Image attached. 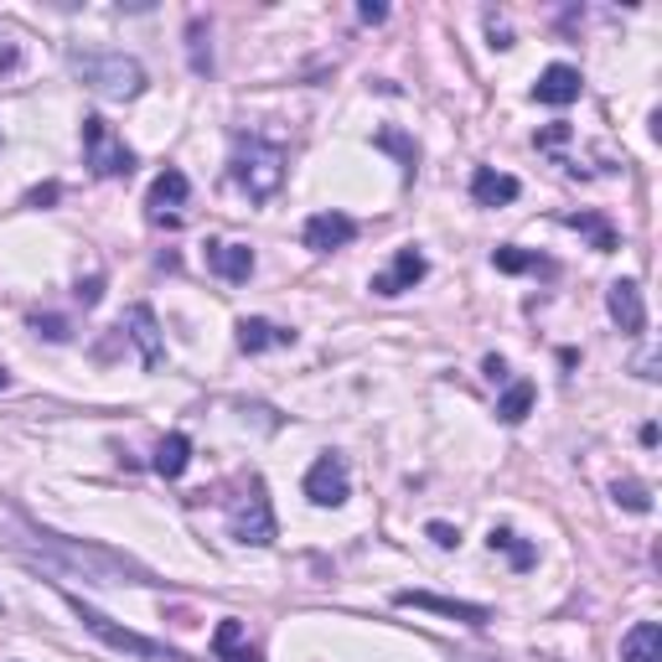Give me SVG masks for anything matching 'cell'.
<instances>
[{
	"label": "cell",
	"instance_id": "obj_21",
	"mask_svg": "<svg viewBox=\"0 0 662 662\" xmlns=\"http://www.w3.org/2000/svg\"><path fill=\"white\" fill-rule=\"evenodd\" d=\"M559 223H564V228H574V233H585V239L595 243L601 254H611V249H616V228L605 223L601 212H564Z\"/></svg>",
	"mask_w": 662,
	"mask_h": 662
},
{
	"label": "cell",
	"instance_id": "obj_20",
	"mask_svg": "<svg viewBox=\"0 0 662 662\" xmlns=\"http://www.w3.org/2000/svg\"><path fill=\"white\" fill-rule=\"evenodd\" d=\"M156 477H165V482H177L181 471L192 467V440L181 435V430H171V435L161 440V445H156Z\"/></svg>",
	"mask_w": 662,
	"mask_h": 662
},
{
	"label": "cell",
	"instance_id": "obj_12",
	"mask_svg": "<svg viewBox=\"0 0 662 662\" xmlns=\"http://www.w3.org/2000/svg\"><path fill=\"white\" fill-rule=\"evenodd\" d=\"M430 274V259L409 243V249H399V259H393L383 274H373V295H383V301H393V295H404V290H414Z\"/></svg>",
	"mask_w": 662,
	"mask_h": 662
},
{
	"label": "cell",
	"instance_id": "obj_25",
	"mask_svg": "<svg viewBox=\"0 0 662 662\" xmlns=\"http://www.w3.org/2000/svg\"><path fill=\"white\" fill-rule=\"evenodd\" d=\"M492 549H502V554L512 559V570H533V564H539V549H533V543H523L518 539V533H512V528H492Z\"/></svg>",
	"mask_w": 662,
	"mask_h": 662
},
{
	"label": "cell",
	"instance_id": "obj_27",
	"mask_svg": "<svg viewBox=\"0 0 662 662\" xmlns=\"http://www.w3.org/2000/svg\"><path fill=\"white\" fill-rule=\"evenodd\" d=\"M31 327H37V337H47V342H68V337H73V327L62 317H31Z\"/></svg>",
	"mask_w": 662,
	"mask_h": 662
},
{
	"label": "cell",
	"instance_id": "obj_1",
	"mask_svg": "<svg viewBox=\"0 0 662 662\" xmlns=\"http://www.w3.org/2000/svg\"><path fill=\"white\" fill-rule=\"evenodd\" d=\"M31 539H37V549H42V554H52L58 564H68V570H78V574H89V580H99V585H161V580H156L146 564L114 554V549L62 539V533H31Z\"/></svg>",
	"mask_w": 662,
	"mask_h": 662
},
{
	"label": "cell",
	"instance_id": "obj_29",
	"mask_svg": "<svg viewBox=\"0 0 662 662\" xmlns=\"http://www.w3.org/2000/svg\"><path fill=\"white\" fill-rule=\"evenodd\" d=\"M58 197H62V187H58V181H47V187H31V192H27V208H52Z\"/></svg>",
	"mask_w": 662,
	"mask_h": 662
},
{
	"label": "cell",
	"instance_id": "obj_13",
	"mask_svg": "<svg viewBox=\"0 0 662 662\" xmlns=\"http://www.w3.org/2000/svg\"><path fill=\"white\" fill-rule=\"evenodd\" d=\"M202 259H208V270L228 285H243L249 274H254V249L249 243H228V239H208L202 243Z\"/></svg>",
	"mask_w": 662,
	"mask_h": 662
},
{
	"label": "cell",
	"instance_id": "obj_32",
	"mask_svg": "<svg viewBox=\"0 0 662 662\" xmlns=\"http://www.w3.org/2000/svg\"><path fill=\"white\" fill-rule=\"evenodd\" d=\"M570 140V124L559 120V124H549V130H539V151H554V146H564Z\"/></svg>",
	"mask_w": 662,
	"mask_h": 662
},
{
	"label": "cell",
	"instance_id": "obj_4",
	"mask_svg": "<svg viewBox=\"0 0 662 662\" xmlns=\"http://www.w3.org/2000/svg\"><path fill=\"white\" fill-rule=\"evenodd\" d=\"M62 601L73 605V616L89 626L104 648H114V652H130V658H140V662H192L187 652H177V648H165V642H151V636H140V632H130V626H120L114 616H104L99 605H89L83 595H62Z\"/></svg>",
	"mask_w": 662,
	"mask_h": 662
},
{
	"label": "cell",
	"instance_id": "obj_18",
	"mask_svg": "<svg viewBox=\"0 0 662 662\" xmlns=\"http://www.w3.org/2000/svg\"><path fill=\"white\" fill-rule=\"evenodd\" d=\"M212 658L218 662H259V648L243 636V621H218V632H212Z\"/></svg>",
	"mask_w": 662,
	"mask_h": 662
},
{
	"label": "cell",
	"instance_id": "obj_6",
	"mask_svg": "<svg viewBox=\"0 0 662 662\" xmlns=\"http://www.w3.org/2000/svg\"><path fill=\"white\" fill-rule=\"evenodd\" d=\"M83 165H89L93 177L114 181V177H130V171H136V151L109 130V120L83 114Z\"/></svg>",
	"mask_w": 662,
	"mask_h": 662
},
{
	"label": "cell",
	"instance_id": "obj_34",
	"mask_svg": "<svg viewBox=\"0 0 662 662\" xmlns=\"http://www.w3.org/2000/svg\"><path fill=\"white\" fill-rule=\"evenodd\" d=\"M482 373L492 378V383H502V378H508V362H502V358H496V352H492V358L482 362Z\"/></svg>",
	"mask_w": 662,
	"mask_h": 662
},
{
	"label": "cell",
	"instance_id": "obj_14",
	"mask_svg": "<svg viewBox=\"0 0 662 662\" xmlns=\"http://www.w3.org/2000/svg\"><path fill=\"white\" fill-rule=\"evenodd\" d=\"M605 311L616 321L626 337H642L648 331V305H642V285L636 280H616V285L605 290Z\"/></svg>",
	"mask_w": 662,
	"mask_h": 662
},
{
	"label": "cell",
	"instance_id": "obj_22",
	"mask_svg": "<svg viewBox=\"0 0 662 662\" xmlns=\"http://www.w3.org/2000/svg\"><path fill=\"white\" fill-rule=\"evenodd\" d=\"M492 264L502 274H554V264H549V259L528 254V249H518V243H502V249L492 254Z\"/></svg>",
	"mask_w": 662,
	"mask_h": 662
},
{
	"label": "cell",
	"instance_id": "obj_31",
	"mask_svg": "<svg viewBox=\"0 0 662 662\" xmlns=\"http://www.w3.org/2000/svg\"><path fill=\"white\" fill-rule=\"evenodd\" d=\"M424 533H430V543H435V549H455V543H461V533H455L451 523H430Z\"/></svg>",
	"mask_w": 662,
	"mask_h": 662
},
{
	"label": "cell",
	"instance_id": "obj_8",
	"mask_svg": "<svg viewBox=\"0 0 662 662\" xmlns=\"http://www.w3.org/2000/svg\"><path fill=\"white\" fill-rule=\"evenodd\" d=\"M305 496H311L317 508H342L347 496H352V477H347V461L337 451L311 461V471H305Z\"/></svg>",
	"mask_w": 662,
	"mask_h": 662
},
{
	"label": "cell",
	"instance_id": "obj_36",
	"mask_svg": "<svg viewBox=\"0 0 662 662\" xmlns=\"http://www.w3.org/2000/svg\"><path fill=\"white\" fill-rule=\"evenodd\" d=\"M6 383H11V373H6V368H0V389H6Z\"/></svg>",
	"mask_w": 662,
	"mask_h": 662
},
{
	"label": "cell",
	"instance_id": "obj_17",
	"mask_svg": "<svg viewBox=\"0 0 662 662\" xmlns=\"http://www.w3.org/2000/svg\"><path fill=\"white\" fill-rule=\"evenodd\" d=\"M239 347L254 358V352H270V347H295V331L290 327H274L264 317H243L239 321Z\"/></svg>",
	"mask_w": 662,
	"mask_h": 662
},
{
	"label": "cell",
	"instance_id": "obj_19",
	"mask_svg": "<svg viewBox=\"0 0 662 662\" xmlns=\"http://www.w3.org/2000/svg\"><path fill=\"white\" fill-rule=\"evenodd\" d=\"M621 662H662V626L658 621H636L621 636Z\"/></svg>",
	"mask_w": 662,
	"mask_h": 662
},
{
	"label": "cell",
	"instance_id": "obj_15",
	"mask_svg": "<svg viewBox=\"0 0 662 662\" xmlns=\"http://www.w3.org/2000/svg\"><path fill=\"white\" fill-rule=\"evenodd\" d=\"M580 89H585V78H580V68H570V62H554V68H543L539 83H533V99L549 109H564L580 99Z\"/></svg>",
	"mask_w": 662,
	"mask_h": 662
},
{
	"label": "cell",
	"instance_id": "obj_2",
	"mask_svg": "<svg viewBox=\"0 0 662 662\" xmlns=\"http://www.w3.org/2000/svg\"><path fill=\"white\" fill-rule=\"evenodd\" d=\"M228 177L239 181L254 202H270L285 181V146H274L264 136H239L233 140V161H228Z\"/></svg>",
	"mask_w": 662,
	"mask_h": 662
},
{
	"label": "cell",
	"instance_id": "obj_3",
	"mask_svg": "<svg viewBox=\"0 0 662 662\" xmlns=\"http://www.w3.org/2000/svg\"><path fill=\"white\" fill-rule=\"evenodd\" d=\"M68 62H73V73L89 83L99 99H114V104H124V99H140L146 93V68H140L136 58H124V52H68Z\"/></svg>",
	"mask_w": 662,
	"mask_h": 662
},
{
	"label": "cell",
	"instance_id": "obj_16",
	"mask_svg": "<svg viewBox=\"0 0 662 662\" xmlns=\"http://www.w3.org/2000/svg\"><path fill=\"white\" fill-rule=\"evenodd\" d=\"M518 177H508V171H496V165H477L471 171V202L477 208H508V202H518Z\"/></svg>",
	"mask_w": 662,
	"mask_h": 662
},
{
	"label": "cell",
	"instance_id": "obj_10",
	"mask_svg": "<svg viewBox=\"0 0 662 662\" xmlns=\"http://www.w3.org/2000/svg\"><path fill=\"white\" fill-rule=\"evenodd\" d=\"M358 239V218H347V212H317V218H305L301 228V243L311 254H331V249H347V243Z\"/></svg>",
	"mask_w": 662,
	"mask_h": 662
},
{
	"label": "cell",
	"instance_id": "obj_30",
	"mask_svg": "<svg viewBox=\"0 0 662 662\" xmlns=\"http://www.w3.org/2000/svg\"><path fill=\"white\" fill-rule=\"evenodd\" d=\"M378 146H383V151H399L409 161V171H414V146H409L404 136H393V130H383V136H378Z\"/></svg>",
	"mask_w": 662,
	"mask_h": 662
},
{
	"label": "cell",
	"instance_id": "obj_24",
	"mask_svg": "<svg viewBox=\"0 0 662 662\" xmlns=\"http://www.w3.org/2000/svg\"><path fill=\"white\" fill-rule=\"evenodd\" d=\"M187 62H192L197 78L212 73V31H208V21H202V16H192V21H187Z\"/></svg>",
	"mask_w": 662,
	"mask_h": 662
},
{
	"label": "cell",
	"instance_id": "obj_26",
	"mask_svg": "<svg viewBox=\"0 0 662 662\" xmlns=\"http://www.w3.org/2000/svg\"><path fill=\"white\" fill-rule=\"evenodd\" d=\"M611 492H616V502H621L626 512H652V492H648L642 482H616Z\"/></svg>",
	"mask_w": 662,
	"mask_h": 662
},
{
	"label": "cell",
	"instance_id": "obj_11",
	"mask_svg": "<svg viewBox=\"0 0 662 662\" xmlns=\"http://www.w3.org/2000/svg\"><path fill=\"white\" fill-rule=\"evenodd\" d=\"M393 605H414V611H435V616H451L461 621V626H487L492 621V611L477 601H451V595H430V590H399L393 595Z\"/></svg>",
	"mask_w": 662,
	"mask_h": 662
},
{
	"label": "cell",
	"instance_id": "obj_5",
	"mask_svg": "<svg viewBox=\"0 0 662 662\" xmlns=\"http://www.w3.org/2000/svg\"><path fill=\"white\" fill-rule=\"evenodd\" d=\"M228 533L239 543H254V549L274 543V508H270V492H264L259 477H249V487L228 502Z\"/></svg>",
	"mask_w": 662,
	"mask_h": 662
},
{
	"label": "cell",
	"instance_id": "obj_7",
	"mask_svg": "<svg viewBox=\"0 0 662 662\" xmlns=\"http://www.w3.org/2000/svg\"><path fill=\"white\" fill-rule=\"evenodd\" d=\"M187 197H192V181H187V171L165 165L161 177L151 181V192H146V218H151L156 228H177L181 223V208H187Z\"/></svg>",
	"mask_w": 662,
	"mask_h": 662
},
{
	"label": "cell",
	"instance_id": "obj_35",
	"mask_svg": "<svg viewBox=\"0 0 662 662\" xmlns=\"http://www.w3.org/2000/svg\"><path fill=\"white\" fill-rule=\"evenodd\" d=\"M358 16H362V21H383V16H389V6H373V0H368V6H358Z\"/></svg>",
	"mask_w": 662,
	"mask_h": 662
},
{
	"label": "cell",
	"instance_id": "obj_9",
	"mask_svg": "<svg viewBox=\"0 0 662 662\" xmlns=\"http://www.w3.org/2000/svg\"><path fill=\"white\" fill-rule=\"evenodd\" d=\"M124 331H130V342L140 347V362H146V373H161L165 362V337H161V321L146 301H136L124 311Z\"/></svg>",
	"mask_w": 662,
	"mask_h": 662
},
{
	"label": "cell",
	"instance_id": "obj_23",
	"mask_svg": "<svg viewBox=\"0 0 662 662\" xmlns=\"http://www.w3.org/2000/svg\"><path fill=\"white\" fill-rule=\"evenodd\" d=\"M533 399H539V389H533L528 378L508 383V393L496 399V420H502V424H523V420H528V409H533Z\"/></svg>",
	"mask_w": 662,
	"mask_h": 662
},
{
	"label": "cell",
	"instance_id": "obj_33",
	"mask_svg": "<svg viewBox=\"0 0 662 662\" xmlns=\"http://www.w3.org/2000/svg\"><path fill=\"white\" fill-rule=\"evenodd\" d=\"M16 68H21V47L0 42V73H16Z\"/></svg>",
	"mask_w": 662,
	"mask_h": 662
},
{
	"label": "cell",
	"instance_id": "obj_28",
	"mask_svg": "<svg viewBox=\"0 0 662 662\" xmlns=\"http://www.w3.org/2000/svg\"><path fill=\"white\" fill-rule=\"evenodd\" d=\"M104 301V274H89V280H78V305H99Z\"/></svg>",
	"mask_w": 662,
	"mask_h": 662
}]
</instances>
